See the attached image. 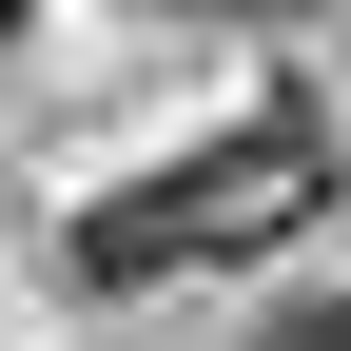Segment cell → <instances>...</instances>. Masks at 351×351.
Here are the masks:
<instances>
[{"instance_id": "cell-1", "label": "cell", "mask_w": 351, "mask_h": 351, "mask_svg": "<svg viewBox=\"0 0 351 351\" xmlns=\"http://www.w3.org/2000/svg\"><path fill=\"white\" fill-rule=\"evenodd\" d=\"M293 351H351V313H313V332H293Z\"/></svg>"}, {"instance_id": "cell-2", "label": "cell", "mask_w": 351, "mask_h": 351, "mask_svg": "<svg viewBox=\"0 0 351 351\" xmlns=\"http://www.w3.org/2000/svg\"><path fill=\"white\" fill-rule=\"evenodd\" d=\"M0 39H20V0H0Z\"/></svg>"}]
</instances>
